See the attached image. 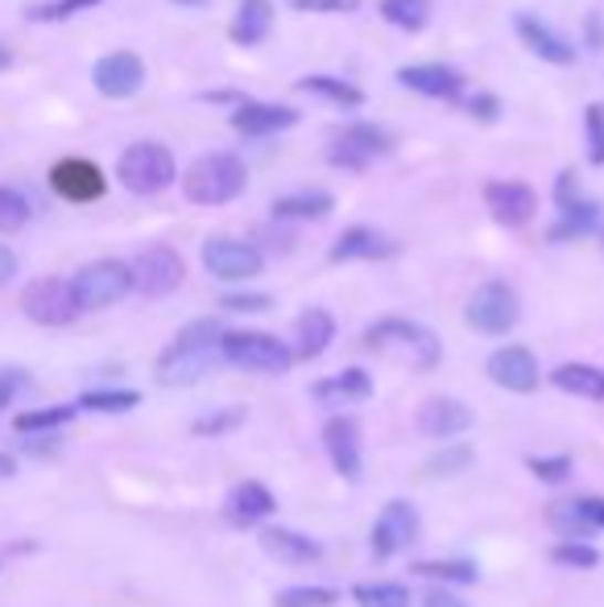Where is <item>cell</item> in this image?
Wrapping results in <instances>:
<instances>
[{
    "instance_id": "e575fe53",
    "label": "cell",
    "mask_w": 604,
    "mask_h": 607,
    "mask_svg": "<svg viewBox=\"0 0 604 607\" xmlns=\"http://www.w3.org/2000/svg\"><path fill=\"white\" fill-rule=\"evenodd\" d=\"M382 17L398 30L418 33L430 21V0H382Z\"/></svg>"
},
{
    "instance_id": "277c9868",
    "label": "cell",
    "mask_w": 604,
    "mask_h": 607,
    "mask_svg": "<svg viewBox=\"0 0 604 607\" xmlns=\"http://www.w3.org/2000/svg\"><path fill=\"white\" fill-rule=\"evenodd\" d=\"M220 359L232 364V368H244V373L282 376L294 364V347L270 335V331H223Z\"/></svg>"
},
{
    "instance_id": "db71d44e",
    "label": "cell",
    "mask_w": 604,
    "mask_h": 607,
    "mask_svg": "<svg viewBox=\"0 0 604 607\" xmlns=\"http://www.w3.org/2000/svg\"><path fill=\"white\" fill-rule=\"evenodd\" d=\"M21 385H25V376H17V373H0V409H4V405L13 401L17 389H21Z\"/></svg>"
},
{
    "instance_id": "7bdbcfd3",
    "label": "cell",
    "mask_w": 604,
    "mask_h": 607,
    "mask_svg": "<svg viewBox=\"0 0 604 607\" xmlns=\"http://www.w3.org/2000/svg\"><path fill=\"white\" fill-rule=\"evenodd\" d=\"M240 421H244V409H240V405H228V409H216V414H207V418L195 421V435L220 438V435H228V430H237Z\"/></svg>"
},
{
    "instance_id": "3957f363",
    "label": "cell",
    "mask_w": 604,
    "mask_h": 607,
    "mask_svg": "<svg viewBox=\"0 0 604 607\" xmlns=\"http://www.w3.org/2000/svg\"><path fill=\"white\" fill-rule=\"evenodd\" d=\"M365 347L368 352H385V356L406 359V364L418 368V373L439 368V359H444V339H439L430 327H423V323L398 318V314L377 318V323L365 331Z\"/></svg>"
},
{
    "instance_id": "8d00e7d4",
    "label": "cell",
    "mask_w": 604,
    "mask_h": 607,
    "mask_svg": "<svg viewBox=\"0 0 604 607\" xmlns=\"http://www.w3.org/2000/svg\"><path fill=\"white\" fill-rule=\"evenodd\" d=\"M80 409H92V414H128V409H137L142 405V393L137 389H92L83 393Z\"/></svg>"
},
{
    "instance_id": "83f0119b",
    "label": "cell",
    "mask_w": 604,
    "mask_h": 607,
    "mask_svg": "<svg viewBox=\"0 0 604 607\" xmlns=\"http://www.w3.org/2000/svg\"><path fill=\"white\" fill-rule=\"evenodd\" d=\"M335 199L327 195V190H290V195H282V199L270 202V216L273 219H287V223H311V219H323L332 216Z\"/></svg>"
},
{
    "instance_id": "91938a15",
    "label": "cell",
    "mask_w": 604,
    "mask_h": 607,
    "mask_svg": "<svg viewBox=\"0 0 604 607\" xmlns=\"http://www.w3.org/2000/svg\"><path fill=\"white\" fill-rule=\"evenodd\" d=\"M601 244H604V228H601Z\"/></svg>"
},
{
    "instance_id": "f546056e",
    "label": "cell",
    "mask_w": 604,
    "mask_h": 607,
    "mask_svg": "<svg viewBox=\"0 0 604 607\" xmlns=\"http://www.w3.org/2000/svg\"><path fill=\"white\" fill-rule=\"evenodd\" d=\"M551 385L584 401H604V373L596 364H559L551 373Z\"/></svg>"
},
{
    "instance_id": "bcb514c9",
    "label": "cell",
    "mask_w": 604,
    "mask_h": 607,
    "mask_svg": "<svg viewBox=\"0 0 604 607\" xmlns=\"http://www.w3.org/2000/svg\"><path fill=\"white\" fill-rule=\"evenodd\" d=\"M220 306L232 314H265L273 306V297L270 294H223Z\"/></svg>"
},
{
    "instance_id": "ab89813d",
    "label": "cell",
    "mask_w": 604,
    "mask_h": 607,
    "mask_svg": "<svg viewBox=\"0 0 604 607\" xmlns=\"http://www.w3.org/2000/svg\"><path fill=\"white\" fill-rule=\"evenodd\" d=\"M340 592L335 587H287L273 595V607H335Z\"/></svg>"
},
{
    "instance_id": "d6986e66",
    "label": "cell",
    "mask_w": 604,
    "mask_h": 607,
    "mask_svg": "<svg viewBox=\"0 0 604 607\" xmlns=\"http://www.w3.org/2000/svg\"><path fill=\"white\" fill-rule=\"evenodd\" d=\"M299 125V108L290 104H265V100H240L232 112V128L240 137H273Z\"/></svg>"
},
{
    "instance_id": "d590c367",
    "label": "cell",
    "mask_w": 604,
    "mask_h": 607,
    "mask_svg": "<svg viewBox=\"0 0 604 607\" xmlns=\"http://www.w3.org/2000/svg\"><path fill=\"white\" fill-rule=\"evenodd\" d=\"M414 575H423V578H435V583H456V587H472L480 578V571H477V562H464V558H456V562H418L414 566Z\"/></svg>"
},
{
    "instance_id": "94428289",
    "label": "cell",
    "mask_w": 604,
    "mask_h": 607,
    "mask_svg": "<svg viewBox=\"0 0 604 607\" xmlns=\"http://www.w3.org/2000/svg\"><path fill=\"white\" fill-rule=\"evenodd\" d=\"M290 4H294V0H290Z\"/></svg>"
},
{
    "instance_id": "603a6c76",
    "label": "cell",
    "mask_w": 604,
    "mask_h": 607,
    "mask_svg": "<svg viewBox=\"0 0 604 607\" xmlns=\"http://www.w3.org/2000/svg\"><path fill=\"white\" fill-rule=\"evenodd\" d=\"M273 509H278V500L265 483L257 480H244L237 483L232 492H228V504H223V516L237 525V530H249V525H261V521H270Z\"/></svg>"
},
{
    "instance_id": "f35d334b",
    "label": "cell",
    "mask_w": 604,
    "mask_h": 607,
    "mask_svg": "<svg viewBox=\"0 0 604 607\" xmlns=\"http://www.w3.org/2000/svg\"><path fill=\"white\" fill-rule=\"evenodd\" d=\"M33 207L17 187H0V232H21L30 223Z\"/></svg>"
},
{
    "instance_id": "4dcf8cb0",
    "label": "cell",
    "mask_w": 604,
    "mask_h": 607,
    "mask_svg": "<svg viewBox=\"0 0 604 607\" xmlns=\"http://www.w3.org/2000/svg\"><path fill=\"white\" fill-rule=\"evenodd\" d=\"M299 92L315 95V100L332 104V108H361V104H365V92H361L356 83H348V79H335V75H302Z\"/></svg>"
},
{
    "instance_id": "6f0895ef",
    "label": "cell",
    "mask_w": 604,
    "mask_h": 607,
    "mask_svg": "<svg viewBox=\"0 0 604 607\" xmlns=\"http://www.w3.org/2000/svg\"><path fill=\"white\" fill-rule=\"evenodd\" d=\"M9 66H13V50H9V46H4V42H0V75H4Z\"/></svg>"
},
{
    "instance_id": "484cf974",
    "label": "cell",
    "mask_w": 604,
    "mask_h": 607,
    "mask_svg": "<svg viewBox=\"0 0 604 607\" xmlns=\"http://www.w3.org/2000/svg\"><path fill=\"white\" fill-rule=\"evenodd\" d=\"M270 33H273V4L270 0H240L237 13H232V25H228L232 46L253 50V46H261Z\"/></svg>"
},
{
    "instance_id": "b9f144b4",
    "label": "cell",
    "mask_w": 604,
    "mask_h": 607,
    "mask_svg": "<svg viewBox=\"0 0 604 607\" xmlns=\"http://www.w3.org/2000/svg\"><path fill=\"white\" fill-rule=\"evenodd\" d=\"M472 459H477V454H472L468 442H444V451L430 459L427 471L430 475H460V471L472 468Z\"/></svg>"
},
{
    "instance_id": "4fadbf2b",
    "label": "cell",
    "mask_w": 604,
    "mask_h": 607,
    "mask_svg": "<svg viewBox=\"0 0 604 607\" xmlns=\"http://www.w3.org/2000/svg\"><path fill=\"white\" fill-rule=\"evenodd\" d=\"M485 207L501 228H525L539 216V195L522 178H493L485 182Z\"/></svg>"
},
{
    "instance_id": "d4e9b609",
    "label": "cell",
    "mask_w": 604,
    "mask_h": 607,
    "mask_svg": "<svg viewBox=\"0 0 604 607\" xmlns=\"http://www.w3.org/2000/svg\"><path fill=\"white\" fill-rule=\"evenodd\" d=\"M257 542H261V550H265L270 558L287 562V566H306V562H315L319 554H323V545H319L315 537H306V533L299 530H282V525H265Z\"/></svg>"
},
{
    "instance_id": "1f68e13d",
    "label": "cell",
    "mask_w": 604,
    "mask_h": 607,
    "mask_svg": "<svg viewBox=\"0 0 604 607\" xmlns=\"http://www.w3.org/2000/svg\"><path fill=\"white\" fill-rule=\"evenodd\" d=\"M546 525L563 537V542H589L592 525H589V516H584V509H580V496L575 500H555L551 509H546Z\"/></svg>"
},
{
    "instance_id": "f907efd6",
    "label": "cell",
    "mask_w": 604,
    "mask_h": 607,
    "mask_svg": "<svg viewBox=\"0 0 604 607\" xmlns=\"http://www.w3.org/2000/svg\"><path fill=\"white\" fill-rule=\"evenodd\" d=\"M584 42H589V50H604V17L596 9L584 17Z\"/></svg>"
},
{
    "instance_id": "9f6ffc18",
    "label": "cell",
    "mask_w": 604,
    "mask_h": 607,
    "mask_svg": "<svg viewBox=\"0 0 604 607\" xmlns=\"http://www.w3.org/2000/svg\"><path fill=\"white\" fill-rule=\"evenodd\" d=\"M13 471H17V459H13V454H0V480H9Z\"/></svg>"
},
{
    "instance_id": "7c38bea8",
    "label": "cell",
    "mask_w": 604,
    "mask_h": 607,
    "mask_svg": "<svg viewBox=\"0 0 604 607\" xmlns=\"http://www.w3.org/2000/svg\"><path fill=\"white\" fill-rule=\"evenodd\" d=\"M204 269L220 281H249L265 269V252L237 236H211L204 240Z\"/></svg>"
},
{
    "instance_id": "cb8c5ba5",
    "label": "cell",
    "mask_w": 604,
    "mask_h": 607,
    "mask_svg": "<svg viewBox=\"0 0 604 607\" xmlns=\"http://www.w3.org/2000/svg\"><path fill=\"white\" fill-rule=\"evenodd\" d=\"M335 339V318L323 306H306L294 323V359H319Z\"/></svg>"
},
{
    "instance_id": "f6af8a7d",
    "label": "cell",
    "mask_w": 604,
    "mask_h": 607,
    "mask_svg": "<svg viewBox=\"0 0 604 607\" xmlns=\"http://www.w3.org/2000/svg\"><path fill=\"white\" fill-rule=\"evenodd\" d=\"M584 133H589V161L604 166V104L584 108Z\"/></svg>"
},
{
    "instance_id": "e0dca14e",
    "label": "cell",
    "mask_w": 604,
    "mask_h": 607,
    "mask_svg": "<svg viewBox=\"0 0 604 607\" xmlns=\"http://www.w3.org/2000/svg\"><path fill=\"white\" fill-rule=\"evenodd\" d=\"M472 409L456 397H427V401L418 405V430L435 442H456L460 435L472 430Z\"/></svg>"
},
{
    "instance_id": "816d5d0a",
    "label": "cell",
    "mask_w": 604,
    "mask_h": 607,
    "mask_svg": "<svg viewBox=\"0 0 604 607\" xmlns=\"http://www.w3.org/2000/svg\"><path fill=\"white\" fill-rule=\"evenodd\" d=\"M423 607H472V604H464L460 595H451L447 587H430V592L423 595Z\"/></svg>"
},
{
    "instance_id": "836d02e7",
    "label": "cell",
    "mask_w": 604,
    "mask_h": 607,
    "mask_svg": "<svg viewBox=\"0 0 604 607\" xmlns=\"http://www.w3.org/2000/svg\"><path fill=\"white\" fill-rule=\"evenodd\" d=\"M356 607H410V587L406 583H356L352 587Z\"/></svg>"
},
{
    "instance_id": "7402d4cb",
    "label": "cell",
    "mask_w": 604,
    "mask_h": 607,
    "mask_svg": "<svg viewBox=\"0 0 604 607\" xmlns=\"http://www.w3.org/2000/svg\"><path fill=\"white\" fill-rule=\"evenodd\" d=\"M385 257H394V240L382 236L377 228H368V223H352L348 232L335 236L332 252H327L332 265H344V261H385Z\"/></svg>"
},
{
    "instance_id": "9c48e42d",
    "label": "cell",
    "mask_w": 604,
    "mask_h": 607,
    "mask_svg": "<svg viewBox=\"0 0 604 607\" xmlns=\"http://www.w3.org/2000/svg\"><path fill=\"white\" fill-rule=\"evenodd\" d=\"M21 311L38 327H71L83 314L75 294H71V281L63 278H33L21 290Z\"/></svg>"
},
{
    "instance_id": "44dd1931",
    "label": "cell",
    "mask_w": 604,
    "mask_h": 607,
    "mask_svg": "<svg viewBox=\"0 0 604 607\" xmlns=\"http://www.w3.org/2000/svg\"><path fill=\"white\" fill-rule=\"evenodd\" d=\"M398 83L406 92L423 95V100H460L464 95V75L456 66L444 63H418V66H402Z\"/></svg>"
},
{
    "instance_id": "ffe728a7",
    "label": "cell",
    "mask_w": 604,
    "mask_h": 607,
    "mask_svg": "<svg viewBox=\"0 0 604 607\" xmlns=\"http://www.w3.org/2000/svg\"><path fill=\"white\" fill-rule=\"evenodd\" d=\"M513 30H518V38H522V46L534 54V59H542V63L551 66H572L575 63V46L563 38V33H555L542 17L534 13H518L513 17Z\"/></svg>"
},
{
    "instance_id": "5b68a950",
    "label": "cell",
    "mask_w": 604,
    "mask_h": 607,
    "mask_svg": "<svg viewBox=\"0 0 604 607\" xmlns=\"http://www.w3.org/2000/svg\"><path fill=\"white\" fill-rule=\"evenodd\" d=\"M116 178L133 195H162L178 178V161L162 140H133L116 161Z\"/></svg>"
},
{
    "instance_id": "8992f818",
    "label": "cell",
    "mask_w": 604,
    "mask_h": 607,
    "mask_svg": "<svg viewBox=\"0 0 604 607\" xmlns=\"http://www.w3.org/2000/svg\"><path fill=\"white\" fill-rule=\"evenodd\" d=\"M385 154H394V137L373 121H352L327 140V161L335 170H368Z\"/></svg>"
},
{
    "instance_id": "680465c9",
    "label": "cell",
    "mask_w": 604,
    "mask_h": 607,
    "mask_svg": "<svg viewBox=\"0 0 604 607\" xmlns=\"http://www.w3.org/2000/svg\"><path fill=\"white\" fill-rule=\"evenodd\" d=\"M175 4H187V9H204L207 0H175Z\"/></svg>"
},
{
    "instance_id": "7dc6e473",
    "label": "cell",
    "mask_w": 604,
    "mask_h": 607,
    "mask_svg": "<svg viewBox=\"0 0 604 607\" xmlns=\"http://www.w3.org/2000/svg\"><path fill=\"white\" fill-rule=\"evenodd\" d=\"M580 199H584V195H580V174H575V170H559V178H555V207H559V211H567V207H575Z\"/></svg>"
},
{
    "instance_id": "9a60e30c",
    "label": "cell",
    "mask_w": 604,
    "mask_h": 607,
    "mask_svg": "<svg viewBox=\"0 0 604 607\" xmlns=\"http://www.w3.org/2000/svg\"><path fill=\"white\" fill-rule=\"evenodd\" d=\"M92 83H96V92L104 95V100H128V95H137L145 83L142 54H133V50H108V54L96 59V66H92Z\"/></svg>"
},
{
    "instance_id": "74e56055",
    "label": "cell",
    "mask_w": 604,
    "mask_h": 607,
    "mask_svg": "<svg viewBox=\"0 0 604 607\" xmlns=\"http://www.w3.org/2000/svg\"><path fill=\"white\" fill-rule=\"evenodd\" d=\"M96 4H104V0H42V4H30L25 17L38 21V25H59V21H71V17L96 9Z\"/></svg>"
},
{
    "instance_id": "681fc988",
    "label": "cell",
    "mask_w": 604,
    "mask_h": 607,
    "mask_svg": "<svg viewBox=\"0 0 604 607\" xmlns=\"http://www.w3.org/2000/svg\"><path fill=\"white\" fill-rule=\"evenodd\" d=\"M361 0H294L299 13H352Z\"/></svg>"
},
{
    "instance_id": "2e32d148",
    "label": "cell",
    "mask_w": 604,
    "mask_h": 607,
    "mask_svg": "<svg viewBox=\"0 0 604 607\" xmlns=\"http://www.w3.org/2000/svg\"><path fill=\"white\" fill-rule=\"evenodd\" d=\"M485 373H489V380H493L497 389L506 393H534L542 380L539 359H534V352L522 347V343L497 347L493 356H489V364H485Z\"/></svg>"
},
{
    "instance_id": "ba28073f",
    "label": "cell",
    "mask_w": 604,
    "mask_h": 607,
    "mask_svg": "<svg viewBox=\"0 0 604 607\" xmlns=\"http://www.w3.org/2000/svg\"><path fill=\"white\" fill-rule=\"evenodd\" d=\"M133 290V273L125 261H92L71 278V294L80 302V311H108Z\"/></svg>"
},
{
    "instance_id": "7a4b0ae2",
    "label": "cell",
    "mask_w": 604,
    "mask_h": 607,
    "mask_svg": "<svg viewBox=\"0 0 604 607\" xmlns=\"http://www.w3.org/2000/svg\"><path fill=\"white\" fill-rule=\"evenodd\" d=\"M249 187V170H244V161L237 154H228V149H211V154H199L183 170V195L187 202L195 207H223V202H232L244 195Z\"/></svg>"
},
{
    "instance_id": "6da1fadb",
    "label": "cell",
    "mask_w": 604,
    "mask_h": 607,
    "mask_svg": "<svg viewBox=\"0 0 604 607\" xmlns=\"http://www.w3.org/2000/svg\"><path fill=\"white\" fill-rule=\"evenodd\" d=\"M220 339H223L220 318H191L175 339L166 343V352L154 364L158 385H166V389L199 385L216 368V359H220Z\"/></svg>"
},
{
    "instance_id": "11a10c76",
    "label": "cell",
    "mask_w": 604,
    "mask_h": 607,
    "mask_svg": "<svg viewBox=\"0 0 604 607\" xmlns=\"http://www.w3.org/2000/svg\"><path fill=\"white\" fill-rule=\"evenodd\" d=\"M17 278V252L9 244H0V285H9Z\"/></svg>"
},
{
    "instance_id": "ee69618b",
    "label": "cell",
    "mask_w": 604,
    "mask_h": 607,
    "mask_svg": "<svg viewBox=\"0 0 604 607\" xmlns=\"http://www.w3.org/2000/svg\"><path fill=\"white\" fill-rule=\"evenodd\" d=\"M525 468L534 471L542 483H563L572 475V454H534V459H525Z\"/></svg>"
},
{
    "instance_id": "30bf717a",
    "label": "cell",
    "mask_w": 604,
    "mask_h": 607,
    "mask_svg": "<svg viewBox=\"0 0 604 607\" xmlns=\"http://www.w3.org/2000/svg\"><path fill=\"white\" fill-rule=\"evenodd\" d=\"M128 273H133V290H137V294L166 297L183 285V278H187V261H183V252L170 249V244H149V249H142L133 257Z\"/></svg>"
},
{
    "instance_id": "ac0fdd59",
    "label": "cell",
    "mask_w": 604,
    "mask_h": 607,
    "mask_svg": "<svg viewBox=\"0 0 604 607\" xmlns=\"http://www.w3.org/2000/svg\"><path fill=\"white\" fill-rule=\"evenodd\" d=\"M323 447L332 454V468L344 475V480H361V421L348 418V414H335V418L323 421Z\"/></svg>"
},
{
    "instance_id": "d6a6232c",
    "label": "cell",
    "mask_w": 604,
    "mask_h": 607,
    "mask_svg": "<svg viewBox=\"0 0 604 607\" xmlns=\"http://www.w3.org/2000/svg\"><path fill=\"white\" fill-rule=\"evenodd\" d=\"M80 414V405H46V409H25L13 418L17 435H50V430H63L66 421Z\"/></svg>"
},
{
    "instance_id": "5bb4252c",
    "label": "cell",
    "mask_w": 604,
    "mask_h": 607,
    "mask_svg": "<svg viewBox=\"0 0 604 607\" xmlns=\"http://www.w3.org/2000/svg\"><path fill=\"white\" fill-rule=\"evenodd\" d=\"M50 190L66 202H96L108 190V178L92 157H63L50 166Z\"/></svg>"
},
{
    "instance_id": "f5cc1de1",
    "label": "cell",
    "mask_w": 604,
    "mask_h": 607,
    "mask_svg": "<svg viewBox=\"0 0 604 607\" xmlns=\"http://www.w3.org/2000/svg\"><path fill=\"white\" fill-rule=\"evenodd\" d=\"M580 509H584V516H589V525L596 533L604 530V500L601 496H580Z\"/></svg>"
},
{
    "instance_id": "4316f807",
    "label": "cell",
    "mask_w": 604,
    "mask_h": 607,
    "mask_svg": "<svg viewBox=\"0 0 604 607\" xmlns=\"http://www.w3.org/2000/svg\"><path fill=\"white\" fill-rule=\"evenodd\" d=\"M311 397L323 405L368 401V397H373V376H368L365 368H344V373L327 376V380H315V385H311Z\"/></svg>"
},
{
    "instance_id": "60d3db41",
    "label": "cell",
    "mask_w": 604,
    "mask_h": 607,
    "mask_svg": "<svg viewBox=\"0 0 604 607\" xmlns=\"http://www.w3.org/2000/svg\"><path fill=\"white\" fill-rule=\"evenodd\" d=\"M551 562L567 566V571H596L601 566V550L589 542H559L551 550Z\"/></svg>"
},
{
    "instance_id": "52a82bcc",
    "label": "cell",
    "mask_w": 604,
    "mask_h": 607,
    "mask_svg": "<svg viewBox=\"0 0 604 607\" xmlns=\"http://www.w3.org/2000/svg\"><path fill=\"white\" fill-rule=\"evenodd\" d=\"M464 318L480 335H509L518 327V318H522V297H518V290L509 281H485L468 297Z\"/></svg>"
},
{
    "instance_id": "f1b7e54d",
    "label": "cell",
    "mask_w": 604,
    "mask_h": 607,
    "mask_svg": "<svg viewBox=\"0 0 604 607\" xmlns=\"http://www.w3.org/2000/svg\"><path fill=\"white\" fill-rule=\"evenodd\" d=\"M604 228V211L596 199H580L575 207H567V211H559V219L551 223V232H546V240L551 244H567V240H584V236L601 232Z\"/></svg>"
},
{
    "instance_id": "8fae6325",
    "label": "cell",
    "mask_w": 604,
    "mask_h": 607,
    "mask_svg": "<svg viewBox=\"0 0 604 607\" xmlns=\"http://www.w3.org/2000/svg\"><path fill=\"white\" fill-rule=\"evenodd\" d=\"M418 533H423V516L414 509L410 500H389L377 521H373V533H368V550H373V558L377 562H389L394 554L402 550H410L418 542Z\"/></svg>"
},
{
    "instance_id": "c3c4849f",
    "label": "cell",
    "mask_w": 604,
    "mask_h": 607,
    "mask_svg": "<svg viewBox=\"0 0 604 607\" xmlns=\"http://www.w3.org/2000/svg\"><path fill=\"white\" fill-rule=\"evenodd\" d=\"M468 112L477 116V125H493L497 116H501V100L493 92H477L468 100Z\"/></svg>"
}]
</instances>
